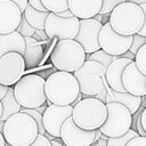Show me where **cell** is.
<instances>
[{
    "instance_id": "obj_1",
    "label": "cell",
    "mask_w": 146,
    "mask_h": 146,
    "mask_svg": "<svg viewBox=\"0 0 146 146\" xmlns=\"http://www.w3.org/2000/svg\"><path fill=\"white\" fill-rule=\"evenodd\" d=\"M44 94L48 106H72L80 90L78 81L72 73L56 71L44 80Z\"/></svg>"
},
{
    "instance_id": "obj_2",
    "label": "cell",
    "mask_w": 146,
    "mask_h": 146,
    "mask_svg": "<svg viewBox=\"0 0 146 146\" xmlns=\"http://www.w3.org/2000/svg\"><path fill=\"white\" fill-rule=\"evenodd\" d=\"M108 23L119 35L133 36L143 27L144 14L138 5L131 1H122L110 14Z\"/></svg>"
},
{
    "instance_id": "obj_3",
    "label": "cell",
    "mask_w": 146,
    "mask_h": 146,
    "mask_svg": "<svg viewBox=\"0 0 146 146\" xmlns=\"http://www.w3.org/2000/svg\"><path fill=\"white\" fill-rule=\"evenodd\" d=\"M38 135L35 121L23 112L11 115L3 123L2 136L9 146H30Z\"/></svg>"
},
{
    "instance_id": "obj_4",
    "label": "cell",
    "mask_w": 146,
    "mask_h": 146,
    "mask_svg": "<svg viewBox=\"0 0 146 146\" xmlns=\"http://www.w3.org/2000/svg\"><path fill=\"white\" fill-rule=\"evenodd\" d=\"M106 106L95 97H84L73 106L72 120L76 127L87 131L99 129L106 120Z\"/></svg>"
},
{
    "instance_id": "obj_5",
    "label": "cell",
    "mask_w": 146,
    "mask_h": 146,
    "mask_svg": "<svg viewBox=\"0 0 146 146\" xmlns=\"http://www.w3.org/2000/svg\"><path fill=\"white\" fill-rule=\"evenodd\" d=\"M16 102L22 108L34 110L46 104L44 79L38 74L24 75L13 88Z\"/></svg>"
},
{
    "instance_id": "obj_6",
    "label": "cell",
    "mask_w": 146,
    "mask_h": 146,
    "mask_svg": "<svg viewBox=\"0 0 146 146\" xmlns=\"http://www.w3.org/2000/svg\"><path fill=\"white\" fill-rule=\"evenodd\" d=\"M105 70L106 68L97 62L86 60L82 66L73 73L83 98L96 97L110 89L105 79Z\"/></svg>"
},
{
    "instance_id": "obj_7",
    "label": "cell",
    "mask_w": 146,
    "mask_h": 146,
    "mask_svg": "<svg viewBox=\"0 0 146 146\" xmlns=\"http://www.w3.org/2000/svg\"><path fill=\"white\" fill-rule=\"evenodd\" d=\"M50 60L56 70L73 74L86 62V52L74 40H59L50 55Z\"/></svg>"
},
{
    "instance_id": "obj_8",
    "label": "cell",
    "mask_w": 146,
    "mask_h": 146,
    "mask_svg": "<svg viewBox=\"0 0 146 146\" xmlns=\"http://www.w3.org/2000/svg\"><path fill=\"white\" fill-rule=\"evenodd\" d=\"M106 106V120L98 129L107 138H116L127 133L132 128V115L129 110L117 103H108Z\"/></svg>"
},
{
    "instance_id": "obj_9",
    "label": "cell",
    "mask_w": 146,
    "mask_h": 146,
    "mask_svg": "<svg viewBox=\"0 0 146 146\" xmlns=\"http://www.w3.org/2000/svg\"><path fill=\"white\" fill-rule=\"evenodd\" d=\"M79 31V19L74 16L62 18L56 14L49 13L44 23V32L48 39L57 38L59 40H74Z\"/></svg>"
},
{
    "instance_id": "obj_10",
    "label": "cell",
    "mask_w": 146,
    "mask_h": 146,
    "mask_svg": "<svg viewBox=\"0 0 146 146\" xmlns=\"http://www.w3.org/2000/svg\"><path fill=\"white\" fill-rule=\"evenodd\" d=\"M23 56L17 52L5 54L0 58V84L7 88L15 86L25 71Z\"/></svg>"
},
{
    "instance_id": "obj_11",
    "label": "cell",
    "mask_w": 146,
    "mask_h": 146,
    "mask_svg": "<svg viewBox=\"0 0 146 146\" xmlns=\"http://www.w3.org/2000/svg\"><path fill=\"white\" fill-rule=\"evenodd\" d=\"M132 36H122L115 33L110 23H106L102 26L99 35H98V43L99 48L111 56L120 57L124 52H127L131 46Z\"/></svg>"
},
{
    "instance_id": "obj_12",
    "label": "cell",
    "mask_w": 146,
    "mask_h": 146,
    "mask_svg": "<svg viewBox=\"0 0 146 146\" xmlns=\"http://www.w3.org/2000/svg\"><path fill=\"white\" fill-rule=\"evenodd\" d=\"M73 111V106H58V105H49L44 110L42 114V125L44 132L50 135L54 138L60 137V128L63 123L71 117Z\"/></svg>"
},
{
    "instance_id": "obj_13",
    "label": "cell",
    "mask_w": 146,
    "mask_h": 146,
    "mask_svg": "<svg viewBox=\"0 0 146 146\" xmlns=\"http://www.w3.org/2000/svg\"><path fill=\"white\" fill-rule=\"evenodd\" d=\"M102 26L103 24L95 21L94 18L79 21V31L74 41H76L82 47L86 55H90L100 49L98 35Z\"/></svg>"
},
{
    "instance_id": "obj_14",
    "label": "cell",
    "mask_w": 146,
    "mask_h": 146,
    "mask_svg": "<svg viewBox=\"0 0 146 146\" xmlns=\"http://www.w3.org/2000/svg\"><path fill=\"white\" fill-rule=\"evenodd\" d=\"M95 131L82 130L68 117L60 128V141L64 146H91L95 144Z\"/></svg>"
},
{
    "instance_id": "obj_15",
    "label": "cell",
    "mask_w": 146,
    "mask_h": 146,
    "mask_svg": "<svg viewBox=\"0 0 146 146\" xmlns=\"http://www.w3.org/2000/svg\"><path fill=\"white\" fill-rule=\"evenodd\" d=\"M121 81L125 92L136 97L146 96V76L138 71L135 62L125 66Z\"/></svg>"
},
{
    "instance_id": "obj_16",
    "label": "cell",
    "mask_w": 146,
    "mask_h": 146,
    "mask_svg": "<svg viewBox=\"0 0 146 146\" xmlns=\"http://www.w3.org/2000/svg\"><path fill=\"white\" fill-rule=\"evenodd\" d=\"M21 19L22 13L13 0H0V34L15 32Z\"/></svg>"
},
{
    "instance_id": "obj_17",
    "label": "cell",
    "mask_w": 146,
    "mask_h": 146,
    "mask_svg": "<svg viewBox=\"0 0 146 146\" xmlns=\"http://www.w3.org/2000/svg\"><path fill=\"white\" fill-rule=\"evenodd\" d=\"M132 60H129L127 58L117 57L115 60H113L105 70V79L106 83L110 89L117 91V92H125L122 86V73L127 65H129Z\"/></svg>"
},
{
    "instance_id": "obj_18",
    "label": "cell",
    "mask_w": 146,
    "mask_h": 146,
    "mask_svg": "<svg viewBox=\"0 0 146 146\" xmlns=\"http://www.w3.org/2000/svg\"><path fill=\"white\" fill-rule=\"evenodd\" d=\"M67 5H68V10L79 21L90 19L99 14L102 7V0H87V1L68 0Z\"/></svg>"
},
{
    "instance_id": "obj_19",
    "label": "cell",
    "mask_w": 146,
    "mask_h": 146,
    "mask_svg": "<svg viewBox=\"0 0 146 146\" xmlns=\"http://www.w3.org/2000/svg\"><path fill=\"white\" fill-rule=\"evenodd\" d=\"M8 52H17L24 55L25 41L18 32H11L8 34H0V58Z\"/></svg>"
},
{
    "instance_id": "obj_20",
    "label": "cell",
    "mask_w": 146,
    "mask_h": 146,
    "mask_svg": "<svg viewBox=\"0 0 146 146\" xmlns=\"http://www.w3.org/2000/svg\"><path fill=\"white\" fill-rule=\"evenodd\" d=\"M108 103L121 104L122 106H124L129 110L131 115H133L141 105V97H136L128 92H117L112 89H108L107 94H106L105 104H108Z\"/></svg>"
},
{
    "instance_id": "obj_21",
    "label": "cell",
    "mask_w": 146,
    "mask_h": 146,
    "mask_svg": "<svg viewBox=\"0 0 146 146\" xmlns=\"http://www.w3.org/2000/svg\"><path fill=\"white\" fill-rule=\"evenodd\" d=\"M25 41V52L23 55V59L25 63V67H33L38 65L42 57V46L41 41H38L33 38H24Z\"/></svg>"
},
{
    "instance_id": "obj_22",
    "label": "cell",
    "mask_w": 146,
    "mask_h": 146,
    "mask_svg": "<svg viewBox=\"0 0 146 146\" xmlns=\"http://www.w3.org/2000/svg\"><path fill=\"white\" fill-rule=\"evenodd\" d=\"M1 105H2V114H1V121H6L8 117H10L11 115L21 112V106L19 104L16 102L15 96H14V91L13 88H8V91L6 94V96L0 100Z\"/></svg>"
},
{
    "instance_id": "obj_23",
    "label": "cell",
    "mask_w": 146,
    "mask_h": 146,
    "mask_svg": "<svg viewBox=\"0 0 146 146\" xmlns=\"http://www.w3.org/2000/svg\"><path fill=\"white\" fill-rule=\"evenodd\" d=\"M49 13H41L35 9H33L29 3L27 7L25 8L23 16L26 19V22L34 29V30H40V31H44V23H46V18L48 17Z\"/></svg>"
},
{
    "instance_id": "obj_24",
    "label": "cell",
    "mask_w": 146,
    "mask_h": 146,
    "mask_svg": "<svg viewBox=\"0 0 146 146\" xmlns=\"http://www.w3.org/2000/svg\"><path fill=\"white\" fill-rule=\"evenodd\" d=\"M117 58V56H111L108 54H106L105 51H103L102 49L90 54V55H86V60H92V62H97L100 65H103L105 68Z\"/></svg>"
},
{
    "instance_id": "obj_25",
    "label": "cell",
    "mask_w": 146,
    "mask_h": 146,
    "mask_svg": "<svg viewBox=\"0 0 146 146\" xmlns=\"http://www.w3.org/2000/svg\"><path fill=\"white\" fill-rule=\"evenodd\" d=\"M41 2L46 10L51 14H59L68 9L67 0H41Z\"/></svg>"
},
{
    "instance_id": "obj_26",
    "label": "cell",
    "mask_w": 146,
    "mask_h": 146,
    "mask_svg": "<svg viewBox=\"0 0 146 146\" xmlns=\"http://www.w3.org/2000/svg\"><path fill=\"white\" fill-rule=\"evenodd\" d=\"M138 137V133L133 130H129L127 133H124L121 137H116V138H108L106 146H125L131 139Z\"/></svg>"
},
{
    "instance_id": "obj_27",
    "label": "cell",
    "mask_w": 146,
    "mask_h": 146,
    "mask_svg": "<svg viewBox=\"0 0 146 146\" xmlns=\"http://www.w3.org/2000/svg\"><path fill=\"white\" fill-rule=\"evenodd\" d=\"M138 71L146 76V43L137 51V54L135 55V59H133Z\"/></svg>"
},
{
    "instance_id": "obj_28",
    "label": "cell",
    "mask_w": 146,
    "mask_h": 146,
    "mask_svg": "<svg viewBox=\"0 0 146 146\" xmlns=\"http://www.w3.org/2000/svg\"><path fill=\"white\" fill-rule=\"evenodd\" d=\"M16 32H18L23 38H32L35 33V30L26 22V19L24 18L23 14H22V19H21V23H19V26L17 27Z\"/></svg>"
},
{
    "instance_id": "obj_29",
    "label": "cell",
    "mask_w": 146,
    "mask_h": 146,
    "mask_svg": "<svg viewBox=\"0 0 146 146\" xmlns=\"http://www.w3.org/2000/svg\"><path fill=\"white\" fill-rule=\"evenodd\" d=\"M123 0H102V7L99 10V15H110L112 10L122 2Z\"/></svg>"
},
{
    "instance_id": "obj_30",
    "label": "cell",
    "mask_w": 146,
    "mask_h": 146,
    "mask_svg": "<svg viewBox=\"0 0 146 146\" xmlns=\"http://www.w3.org/2000/svg\"><path fill=\"white\" fill-rule=\"evenodd\" d=\"M145 43H146V38L136 34V35L132 36V41H131V46H130V48H129V51H130L132 55H136L137 51H138Z\"/></svg>"
},
{
    "instance_id": "obj_31",
    "label": "cell",
    "mask_w": 146,
    "mask_h": 146,
    "mask_svg": "<svg viewBox=\"0 0 146 146\" xmlns=\"http://www.w3.org/2000/svg\"><path fill=\"white\" fill-rule=\"evenodd\" d=\"M131 2L138 5L141 10H143V14H144V24H143V27L140 29V31L138 32V35L140 36H144L146 38V0H130Z\"/></svg>"
},
{
    "instance_id": "obj_32",
    "label": "cell",
    "mask_w": 146,
    "mask_h": 146,
    "mask_svg": "<svg viewBox=\"0 0 146 146\" xmlns=\"http://www.w3.org/2000/svg\"><path fill=\"white\" fill-rule=\"evenodd\" d=\"M30 146H51V145H50V141L43 135H38L35 140Z\"/></svg>"
},
{
    "instance_id": "obj_33",
    "label": "cell",
    "mask_w": 146,
    "mask_h": 146,
    "mask_svg": "<svg viewBox=\"0 0 146 146\" xmlns=\"http://www.w3.org/2000/svg\"><path fill=\"white\" fill-rule=\"evenodd\" d=\"M125 146H146V137H136L131 139Z\"/></svg>"
},
{
    "instance_id": "obj_34",
    "label": "cell",
    "mask_w": 146,
    "mask_h": 146,
    "mask_svg": "<svg viewBox=\"0 0 146 146\" xmlns=\"http://www.w3.org/2000/svg\"><path fill=\"white\" fill-rule=\"evenodd\" d=\"M29 5H30V6H31L33 9L38 10V11H41V13H47V10H46V8L43 7V5H42L41 0H30V1H29Z\"/></svg>"
},
{
    "instance_id": "obj_35",
    "label": "cell",
    "mask_w": 146,
    "mask_h": 146,
    "mask_svg": "<svg viewBox=\"0 0 146 146\" xmlns=\"http://www.w3.org/2000/svg\"><path fill=\"white\" fill-rule=\"evenodd\" d=\"M13 2L17 6V8L19 9V11L22 14L24 13V10H25V8L27 7V3H29L27 0H13Z\"/></svg>"
},
{
    "instance_id": "obj_36",
    "label": "cell",
    "mask_w": 146,
    "mask_h": 146,
    "mask_svg": "<svg viewBox=\"0 0 146 146\" xmlns=\"http://www.w3.org/2000/svg\"><path fill=\"white\" fill-rule=\"evenodd\" d=\"M140 123H141L144 131L146 132V107H144V110L140 113Z\"/></svg>"
},
{
    "instance_id": "obj_37",
    "label": "cell",
    "mask_w": 146,
    "mask_h": 146,
    "mask_svg": "<svg viewBox=\"0 0 146 146\" xmlns=\"http://www.w3.org/2000/svg\"><path fill=\"white\" fill-rule=\"evenodd\" d=\"M56 15H57V16H59V17H62V18H71V17H73L72 13H71L68 9H66V10H64V11L59 13V14H56Z\"/></svg>"
},
{
    "instance_id": "obj_38",
    "label": "cell",
    "mask_w": 146,
    "mask_h": 146,
    "mask_svg": "<svg viewBox=\"0 0 146 146\" xmlns=\"http://www.w3.org/2000/svg\"><path fill=\"white\" fill-rule=\"evenodd\" d=\"M120 57H121V58H127V59H129V60H132V62H133V59H135V55H132V54H131L129 50H128L127 52H124L123 55H121Z\"/></svg>"
},
{
    "instance_id": "obj_39",
    "label": "cell",
    "mask_w": 146,
    "mask_h": 146,
    "mask_svg": "<svg viewBox=\"0 0 146 146\" xmlns=\"http://www.w3.org/2000/svg\"><path fill=\"white\" fill-rule=\"evenodd\" d=\"M7 91H8V88H7V87H3V86L0 84V100L6 96Z\"/></svg>"
},
{
    "instance_id": "obj_40",
    "label": "cell",
    "mask_w": 146,
    "mask_h": 146,
    "mask_svg": "<svg viewBox=\"0 0 146 146\" xmlns=\"http://www.w3.org/2000/svg\"><path fill=\"white\" fill-rule=\"evenodd\" d=\"M50 145H51V146H64L59 138H58V139H57V138H55L54 140H51V141H50Z\"/></svg>"
},
{
    "instance_id": "obj_41",
    "label": "cell",
    "mask_w": 146,
    "mask_h": 146,
    "mask_svg": "<svg viewBox=\"0 0 146 146\" xmlns=\"http://www.w3.org/2000/svg\"><path fill=\"white\" fill-rule=\"evenodd\" d=\"M47 108V106H46V104L44 105H42V106H40V107H38V108H34L36 112H39L40 114H43V112H44V110Z\"/></svg>"
},
{
    "instance_id": "obj_42",
    "label": "cell",
    "mask_w": 146,
    "mask_h": 146,
    "mask_svg": "<svg viewBox=\"0 0 146 146\" xmlns=\"http://www.w3.org/2000/svg\"><path fill=\"white\" fill-rule=\"evenodd\" d=\"M5 144H6V141H5V139H3L2 133L0 132V146H5Z\"/></svg>"
},
{
    "instance_id": "obj_43",
    "label": "cell",
    "mask_w": 146,
    "mask_h": 146,
    "mask_svg": "<svg viewBox=\"0 0 146 146\" xmlns=\"http://www.w3.org/2000/svg\"><path fill=\"white\" fill-rule=\"evenodd\" d=\"M3 123H5V122L0 120V132H1V133H2V129H3Z\"/></svg>"
},
{
    "instance_id": "obj_44",
    "label": "cell",
    "mask_w": 146,
    "mask_h": 146,
    "mask_svg": "<svg viewBox=\"0 0 146 146\" xmlns=\"http://www.w3.org/2000/svg\"><path fill=\"white\" fill-rule=\"evenodd\" d=\"M1 114H2V105H1V102H0V119H1Z\"/></svg>"
},
{
    "instance_id": "obj_45",
    "label": "cell",
    "mask_w": 146,
    "mask_h": 146,
    "mask_svg": "<svg viewBox=\"0 0 146 146\" xmlns=\"http://www.w3.org/2000/svg\"><path fill=\"white\" fill-rule=\"evenodd\" d=\"M5 146H9V145H8V144H5Z\"/></svg>"
},
{
    "instance_id": "obj_46",
    "label": "cell",
    "mask_w": 146,
    "mask_h": 146,
    "mask_svg": "<svg viewBox=\"0 0 146 146\" xmlns=\"http://www.w3.org/2000/svg\"><path fill=\"white\" fill-rule=\"evenodd\" d=\"M92 145H94V144H92ZM92 145H91V146H92Z\"/></svg>"
}]
</instances>
